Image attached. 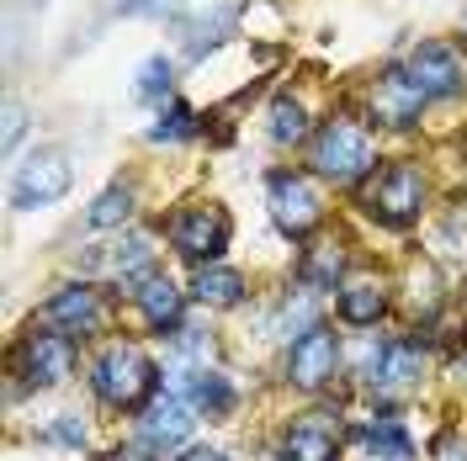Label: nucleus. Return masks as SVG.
Here are the masks:
<instances>
[{"instance_id":"obj_1","label":"nucleus","mask_w":467,"mask_h":461,"mask_svg":"<svg viewBox=\"0 0 467 461\" xmlns=\"http://www.w3.org/2000/svg\"><path fill=\"white\" fill-rule=\"evenodd\" d=\"M154 382H160V372L139 345H112L90 372V387L107 408H144L154 398Z\"/></svg>"},{"instance_id":"obj_2","label":"nucleus","mask_w":467,"mask_h":461,"mask_svg":"<svg viewBox=\"0 0 467 461\" xmlns=\"http://www.w3.org/2000/svg\"><path fill=\"white\" fill-rule=\"evenodd\" d=\"M308 165H314L324 180H335V186H356V180H367V175L378 170V154H372V144H367L361 128H350V122H324L319 133H314Z\"/></svg>"},{"instance_id":"obj_3","label":"nucleus","mask_w":467,"mask_h":461,"mask_svg":"<svg viewBox=\"0 0 467 461\" xmlns=\"http://www.w3.org/2000/svg\"><path fill=\"white\" fill-rule=\"evenodd\" d=\"M361 207L378 218L382 229H409L420 212H425V175L414 165H382L367 186Z\"/></svg>"},{"instance_id":"obj_4","label":"nucleus","mask_w":467,"mask_h":461,"mask_svg":"<svg viewBox=\"0 0 467 461\" xmlns=\"http://www.w3.org/2000/svg\"><path fill=\"white\" fill-rule=\"evenodd\" d=\"M171 244L181 260L207 265L229 250V212L223 207H181L171 218Z\"/></svg>"},{"instance_id":"obj_5","label":"nucleus","mask_w":467,"mask_h":461,"mask_svg":"<svg viewBox=\"0 0 467 461\" xmlns=\"http://www.w3.org/2000/svg\"><path fill=\"white\" fill-rule=\"evenodd\" d=\"M409 75L420 80V90L431 96V101H451V96H462L467 90V54L457 43H420L404 64Z\"/></svg>"},{"instance_id":"obj_6","label":"nucleus","mask_w":467,"mask_h":461,"mask_svg":"<svg viewBox=\"0 0 467 461\" xmlns=\"http://www.w3.org/2000/svg\"><path fill=\"white\" fill-rule=\"evenodd\" d=\"M265 197H271V218H276V229L292 233V239H303V233H314L324 223L319 191H314V180H303V175L276 170L271 175V186H265Z\"/></svg>"},{"instance_id":"obj_7","label":"nucleus","mask_w":467,"mask_h":461,"mask_svg":"<svg viewBox=\"0 0 467 461\" xmlns=\"http://www.w3.org/2000/svg\"><path fill=\"white\" fill-rule=\"evenodd\" d=\"M16 372L27 376V387H58L75 372V340L58 329H32L16 345Z\"/></svg>"},{"instance_id":"obj_8","label":"nucleus","mask_w":467,"mask_h":461,"mask_svg":"<svg viewBox=\"0 0 467 461\" xmlns=\"http://www.w3.org/2000/svg\"><path fill=\"white\" fill-rule=\"evenodd\" d=\"M425 90H420V80L409 75V69H382L378 80L367 86V112H372V122H382V128H414L420 122V112H425Z\"/></svg>"},{"instance_id":"obj_9","label":"nucleus","mask_w":467,"mask_h":461,"mask_svg":"<svg viewBox=\"0 0 467 461\" xmlns=\"http://www.w3.org/2000/svg\"><path fill=\"white\" fill-rule=\"evenodd\" d=\"M335 366H340V340H335V329L308 323L287 350V382L303 387V393H319L324 382L335 376Z\"/></svg>"},{"instance_id":"obj_10","label":"nucleus","mask_w":467,"mask_h":461,"mask_svg":"<svg viewBox=\"0 0 467 461\" xmlns=\"http://www.w3.org/2000/svg\"><path fill=\"white\" fill-rule=\"evenodd\" d=\"M64 191H69V159H64L58 149H43V154H32L27 165L16 170V180H11V202L22 207V212L58 202Z\"/></svg>"},{"instance_id":"obj_11","label":"nucleus","mask_w":467,"mask_h":461,"mask_svg":"<svg viewBox=\"0 0 467 461\" xmlns=\"http://www.w3.org/2000/svg\"><path fill=\"white\" fill-rule=\"evenodd\" d=\"M282 456L287 461H335L340 456V419L329 414H303L282 435Z\"/></svg>"},{"instance_id":"obj_12","label":"nucleus","mask_w":467,"mask_h":461,"mask_svg":"<svg viewBox=\"0 0 467 461\" xmlns=\"http://www.w3.org/2000/svg\"><path fill=\"white\" fill-rule=\"evenodd\" d=\"M48 318L64 334H96L107 323V308H101V292L96 287H64L48 297Z\"/></svg>"},{"instance_id":"obj_13","label":"nucleus","mask_w":467,"mask_h":461,"mask_svg":"<svg viewBox=\"0 0 467 461\" xmlns=\"http://www.w3.org/2000/svg\"><path fill=\"white\" fill-rule=\"evenodd\" d=\"M420 372H425V355H420V345H409V340H393V345H382V350H378L372 387H378V393H404V387H414V382H420Z\"/></svg>"},{"instance_id":"obj_14","label":"nucleus","mask_w":467,"mask_h":461,"mask_svg":"<svg viewBox=\"0 0 467 461\" xmlns=\"http://www.w3.org/2000/svg\"><path fill=\"white\" fill-rule=\"evenodd\" d=\"M186 430H192V414H186L181 398H154V404H149V414H144V446L154 451V456L175 451V446L186 440Z\"/></svg>"},{"instance_id":"obj_15","label":"nucleus","mask_w":467,"mask_h":461,"mask_svg":"<svg viewBox=\"0 0 467 461\" xmlns=\"http://www.w3.org/2000/svg\"><path fill=\"white\" fill-rule=\"evenodd\" d=\"M133 302H139V313H144L154 329H175V323H181V308H186L181 287H175L171 276H154V271H149L144 282H139Z\"/></svg>"},{"instance_id":"obj_16","label":"nucleus","mask_w":467,"mask_h":461,"mask_svg":"<svg viewBox=\"0 0 467 461\" xmlns=\"http://www.w3.org/2000/svg\"><path fill=\"white\" fill-rule=\"evenodd\" d=\"M335 308H340V318H346L350 329H367V323L382 318L388 297H382L378 282H346V287L335 292Z\"/></svg>"},{"instance_id":"obj_17","label":"nucleus","mask_w":467,"mask_h":461,"mask_svg":"<svg viewBox=\"0 0 467 461\" xmlns=\"http://www.w3.org/2000/svg\"><path fill=\"white\" fill-rule=\"evenodd\" d=\"M192 292H197V302H207V308H239L244 302V276L239 271H223V265H202Z\"/></svg>"},{"instance_id":"obj_18","label":"nucleus","mask_w":467,"mask_h":461,"mask_svg":"<svg viewBox=\"0 0 467 461\" xmlns=\"http://www.w3.org/2000/svg\"><path fill=\"white\" fill-rule=\"evenodd\" d=\"M346 250L340 244H314L308 255H303V265H297V276L308 282L314 292H335V282L346 276Z\"/></svg>"},{"instance_id":"obj_19","label":"nucleus","mask_w":467,"mask_h":461,"mask_svg":"<svg viewBox=\"0 0 467 461\" xmlns=\"http://www.w3.org/2000/svg\"><path fill=\"white\" fill-rule=\"evenodd\" d=\"M308 138V112H303V101L297 96H276L271 101V144H303Z\"/></svg>"},{"instance_id":"obj_20","label":"nucleus","mask_w":467,"mask_h":461,"mask_svg":"<svg viewBox=\"0 0 467 461\" xmlns=\"http://www.w3.org/2000/svg\"><path fill=\"white\" fill-rule=\"evenodd\" d=\"M367 446H372L378 456H388V461H409L414 456V440H409L404 419H393V414H382V419L367 425Z\"/></svg>"},{"instance_id":"obj_21","label":"nucleus","mask_w":467,"mask_h":461,"mask_svg":"<svg viewBox=\"0 0 467 461\" xmlns=\"http://www.w3.org/2000/svg\"><path fill=\"white\" fill-rule=\"evenodd\" d=\"M186 398L202 408V414H229L234 408V387L223 382V372H192V382H186Z\"/></svg>"},{"instance_id":"obj_22","label":"nucleus","mask_w":467,"mask_h":461,"mask_svg":"<svg viewBox=\"0 0 467 461\" xmlns=\"http://www.w3.org/2000/svg\"><path fill=\"white\" fill-rule=\"evenodd\" d=\"M149 265H154V244H149L144 233H128V239L117 244V255H112V271L122 276V282H144Z\"/></svg>"},{"instance_id":"obj_23","label":"nucleus","mask_w":467,"mask_h":461,"mask_svg":"<svg viewBox=\"0 0 467 461\" xmlns=\"http://www.w3.org/2000/svg\"><path fill=\"white\" fill-rule=\"evenodd\" d=\"M128 212H133V191L128 186H112V191H101L96 202H90V229H117V223H128Z\"/></svg>"},{"instance_id":"obj_24","label":"nucleus","mask_w":467,"mask_h":461,"mask_svg":"<svg viewBox=\"0 0 467 461\" xmlns=\"http://www.w3.org/2000/svg\"><path fill=\"white\" fill-rule=\"evenodd\" d=\"M229 22H234V11H229V5H218L213 16H202V22H197V32H192V43H186V58H202L207 48L218 43V32L229 27Z\"/></svg>"},{"instance_id":"obj_25","label":"nucleus","mask_w":467,"mask_h":461,"mask_svg":"<svg viewBox=\"0 0 467 461\" xmlns=\"http://www.w3.org/2000/svg\"><path fill=\"white\" fill-rule=\"evenodd\" d=\"M171 80H175L171 58H149L144 75H139V96H144V101H160V96H171Z\"/></svg>"},{"instance_id":"obj_26","label":"nucleus","mask_w":467,"mask_h":461,"mask_svg":"<svg viewBox=\"0 0 467 461\" xmlns=\"http://www.w3.org/2000/svg\"><path fill=\"white\" fill-rule=\"evenodd\" d=\"M192 122H197V117L186 112V107H171V112L149 128V138H154V144H181V138L192 133Z\"/></svg>"},{"instance_id":"obj_27","label":"nucleus","mask_w":467,"mask_h":461,"mask_svg":"<svg viewBox=\"0 0 467 461\" xmlns=\"http://www.w3.org/2000/svg\"><path fill=\"white\" fill-rule=\"evenodd\" d=\"M117 16H171L175 0H112Z\"/></svg>"},{"instance_id":"obj_28","label":"nucleus","mask_w":467,"mask_h":461,"mask_svg":"<svg viewBox=\"0 0 467 461\" xmlns=\"http://www.w3.org/2000/svg\"><path fill=\"white\" fill-rule=\"evenodd\" d=\"M54 440H64V446H80L86 440V425H75V414H64L54 425Z\"/></svg>"},{"instance_id":"obj_29","label":"nucleus","mask_w":467,"mask_h":461,"mask_svg":"<svg viewBox=\"0 0 467 461\" xmlns=\"http://www.w3.org/2000/svg\"><path fill=\"white\" fill-rule=\"evenodd\" d=\"M22 128H27V117H22L16 101H11V107H5V144H16V138H22Z\"/></svg>"},{"instance_id":"obj_30","label":"nucleus","mask_w":467,"mask_h":461,"mask_svg":"<svg viewBox=\"0 0 467 461\" xmlns=\"http://www.w3.org/2000/svg\"><path fill=\"white\" fill-rule=\"evenodd\" d=\"M181 461H229V456H218V451H186Z\"/></svg>"},{"instance_id":"obj_31","label":"nucleus","mask_w":467,"mask_h":461,"mask_svg":"<svg viewBox=\"0 0 467 461\" xmlns=\"http://www.w3.org/2000/svg\"><path fill=\"white\" fill-rule=\"evenodd\" d=\"M107 461H139V456H133V451H112Z\"/></svg>"}]
</instances>
